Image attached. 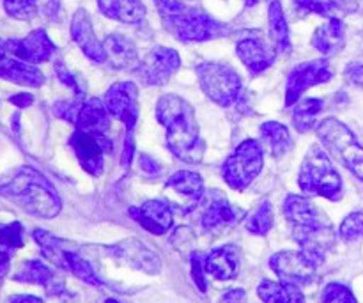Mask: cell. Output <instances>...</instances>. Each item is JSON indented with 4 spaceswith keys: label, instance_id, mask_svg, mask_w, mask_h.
Here are the masks:
<instances>
[{
    "label": "cell",
    "instance_id": "cell-1",
    "mask_svg": "<svg viewBox=\"0 0 363 303\" xmlns=\"http://www.w3.org/2000/svg\"><path fill=\"white\" fill-rule=\"evenodd\" d=\"M284 215L291 226V236L300 250L321 266L335 245L337 234L328 216L303 195L291 194L284 201Z\"/></svg>",
    "mask_w": 363,
    "mask_h": 303
},
{
    "label": "cell",
    "instance_id": "cell-2",
    "mask_svg": "<svg viewBox=\"0 0 363 303\" xmlns=\"http://www.w3.org/2000/svg\"><path fill=\"white\" fill-rule=\"evenodd\" d=\"M158 123L167 130V148L174 156L190 165H197L204 156V142L199 131L195 110L177 94H163L156 103Z\"/></svg>",
    "mask_w": 363,
    "mask_h": 303
},
{
    "label": "cell",
    "instance_id": "cell-3",
    "mask_svg": "<svg viewBox=\"0 0 363 303\" xmlns=\"http://www.w3.org/2000/svg\"><path fill=\"white\" fill-rule=\"evenodd\" d=\"M0 197L38 219H55L62 209L59 192L34 167H20L0 177Z\"/></svg>",
    "mask_w": 363,
    "mask_h": 303
},
{
    "label": "cell",
    "instance_id": "cell-4",
    "mask_svg": "<svg viewBox=\"0 0 363 303\" xmlns=\"http://www.w3.org/2000/svg\"><path fill=\"white\" fill-rule=\"evenodd\" d=\"M162 16L163 27L177 41L202 43L229 35L230 27L223 21L215 20L211 14L197 7L184 6L181 0H155Z\"/></svg>",
    "mask_w": 363,
    "mask_h": 303
},
{
    "label": "cell",
    "instance_id": "cell-5",
    "mask_svg": "<svg viewBox=\"0 0 363 303\" xmlns=\"http://www.w3.org/2000/svg\"><path fill=\"white\" fill-rule=\"evenodd\" d=\"M298 184L305 195L339 201L342 197V177L337 172L328 153L319 144H312L301 163Z\"/></svg>",
    "mask_w": 363,
    "mask_h": 303
},
{
    "label": "cell",
    "instance_id": "cell-6",
    "mask_svg": "<svg viewBox=\"0 0 363 303\" xmlns=\"http://www.w3.org/2000/svg\"><path fill=\"white\" fill-rule=\"evenodd\" d=\"M32 236L41 248V254L45 255V259H48L57 268L69 272L71 275L91 284V286L105 287V282L99 279L91 263L78 252L77 243L53 236L52 233L45 229H35Z\"/></svg>",
    "mask_w": 363,
    "mask_h": 303
},
{
    "label": "cell",
    "instance_id": "cell-7",
    "mask_svg": "<svg viewBox=\"0 0 363 303\" xmlns=\"http://www.w3.org/2000/svg\"><path fill=\"white\" fill-rule=\"evenodd\" d=\"M318 137L344 167L363 181V145L346 124L328 117L318 124Z\"/></svg>",
    "mask_w": 363,
    "mask_h": 303
},
{
    "label": "cell",
    "instance_id": "cell-8",
    "mask_svg": "<svg viewBox=\"0 0 363 303\" xmlns=\"http://www.w3.org/2000/svg\"><path fill=\"white\" fill-rule=\"evenodd\" d=\"M199 84L204 94L220 106H230L240 99L243 82L229 64L201 62L195 67Z\"/></svg>",
    "mask_w": 363,
    "mask_h": 303
},
{
    "label": "cell",
    "instance_id": "cell-9",
    "mask_svg": "<svg viewBox=\"0 0 363 303\" xmlns=\"http://www.w3.org/2000/svg\"><path fill=\"white\" fill-rule=\"evenodd\" d=\"M262 165H264L262 145L254 138H247L234 149L233 155L223 163V180L233 190L243 192L261 174Z\"/></svg>",
    "mask_w": 363,
    "mask_h": 303
},
{
    "label": "cell",
    "instance_id": "cell-10",
    "mask_svg": "<svg viewBox=\"0 0 363 303\" xmlns=\"http://www.w3.org/2000/svg\"><path fill=\"white\" fill-rule=\"evenodd\" d=\"M53 114L73 124L74 130L106 133L110 128V112L106 110L105 103L99 101L98 98L74 96V99L57 101L53 105Z\"/></svg>",
    "mask_w": 363,
    "mask_h": 303
},
{
    "label": "cell",
    "instance_id": "cell-11",
    "mask_svg": "<svg viewBox=\"0 0 363 303\" xmlns=\"http://www.w3.org/2000/svg\"><path fill=\"white\" fill-rule=\"evenodd\" d=\"M69 145L77 155L82 169L91 176H101L103 163H105L103 156L113 153V142L106 137V133H98V131L74 130L69 138Z\"/></svg>",
    "mask_w": 363,
    "mask_h": 303
},
{
    "label": "cell",
    "instance_id": "cell-12",
    "mask_svg": "<svg viewBox=\"0 0 363 303\" xmlns=\"http://www.w3.org/2000/svg\"><path fill=\"white\" fill-rule=\"evenodd\" d=\"M163 194L172 209L188 215L204 197V181L194 170H177L167 180Z\"/></svg>",
    "mask_w": 363,
    "mask_h": 303
},
{
    "label": "cell",
    "instance_id": "cell-13",
    "mask_svg": "<svg viewBox=\"0 0 363 303\" xmlns=\"http://www.w3.org/2000/svg\"><path fill=\"white\" fill-rule=\"evenodd\" d=\"M179 67L181 57L176 50L169 46H155L138 60L135 73L145 85L160 87V85H165Z\"/></svg>",
    "mask_w": 363,
    "mask_h": 303
},
{
    "label": "cell",
    "instance_id": "cell-14",
    "mask_svg": "<svg viewBox=\"0 0 363 303\" xmlns=\"http://www.w3.org/2000/svg\"><path fill=\"white\" fill-rule=\"evenodd\" d=\"M333 78V67L326 59H315L301 62L291 70L286 85V106H293L300 101L301 94L311 87L326 84Z\"/></svg>",
    "mask_w": 363,
    "mask_h": 303
},
{
    "label": "cell",
    "instance_id": "cell-15",
    "mask_svg": "<svg viewBox=\"0 0 363 303\" xmlns=\"http://www.w3.org/2000/svg\"><path fill=\"white\" fill-rule=\"evenodd\" d=\"M236 53L254 77L272 67L279 55L272 39L266 38L261 31H245L236 45Z\"/></svg>",
    "mask_w": 363,
    "mask_h": 303
},
{
    "label": "cell",
    "instance_id": "cell-16",
    "mask_svg": "<svg viewBox=\"0 0 363 303\" xmlns=\"http://www.w3.org/2000/svg\"><path fill=\"white\" fill-rule=\"evenodd\" d=\"M269 266L280 279V282L294 284L300 287L311 284L319 268L301 250L279 252L269 259Z\"/></svg>",
    "mask_w": 363,
    "mask_h": 303
},
{
    "label": "cell",
    "instance_id": "cell-17",
    "mask_svg": "<svg viewBox=\"0 0 363 303\" xmlns=\"http://www.w3.org/2000/svg\"><path fill=\"white\" fill-rule=\"evenodd\" d=\"M106 110L119 119L128 130L133 131L138 121V87L133 82H116L105 92Z\"/></svg>",
    "mask_w": 363,
    "mask_h": 303
},
{
    "label": "cell",
    "instance_id": "cell-18",
    "mask_svg": "<svg viewBox=\"0 0 363 303\" xmlns=\"http://www.w3.org/2000/svg\"><path fill=\"white\" fill-rule=\"evenodd\" d=\"M106 250L116 261L123 263V265L130 266L133 270H138V272H144L147 275H158L162 272L160 255L149 247H145L142 241L135 240V238L121 241L113 247H108Z\"/></svg>",
    "mask_w": 363,
    "mask_h": 303
},
{
    "label": "cell",
    "instance_id": "cell-19",
    "mask_svg": "<svg viewBox=\"0 0 363 303\" xmlns=\"http://www.w3.org/2000/svg\"><path fill=\"white\" fill-rule=\"evenodd\" d=\"M6 48L11 55L28 64L46 62L55 53V45L45 28H35L21 39H7Z\"/></svg>",
    "mask_w": 363,
    "mask_h": 303
},
{
    "label": "cell",
    "instance_id": "cell-20",
    "mask_svg": "<svg viewBox=\"0 0 363 303\" xmlns=\"http://www.w3.org/2000/svg\"><path fill=\"white\" fill-rule=\"evenodd\" d=\"M13 280L43 286L50 297H64V294H67L64 280L59 279L57 273L39 259H28V261L21 263L16 272L13 273Z\"/></svg>",
    "mask_w": 363,
    "mask_h": 303
},
{
    "label": "cell",
    "instance_id": "cell-21",
    "mask_svg": "<svg viewBox=\"0 0 363 303\" xmlns=\"http://www.w3.org/2000/svg\"><path fill=\"white\" fill-rule=\"evenodd\" d=\"M71 38L77 43L78 48L84 52V55L89 57L92 62H106L105 46L96 38L91 16H89V13L85 9H77V13L73 14V20H71Z\"/></svg>",
    "mask_w": 363,
    "mask_h": 303
},
{
    "label": "cell",
    "instance_id": "cell-22",
    "mask_svg": "<svg viewBox=\"0 0 363 303\" xmlns=\"http://www.w3.org/2000/svg\"><path fill=\"white\" fill-rule=\"evenodd\" d=\"M130 215L147 233L156 234V236H163L169 233L174 222L172 206L167 201H158V199L144 202L140 208H131Z\"/></svg>",
    "mask_w": 363,
    "mask_h": 303
},
{
    "label": "cell",
    "instance_id": "cell-23",
    "mask_svg": "<svg viewBox=\"0 0 363 303\" xmlns=\"http://www.w3.org/2000/svg\"><path fill=\"white\" fill-rule=\"evenodd\" d=\"M204 268L206 273L216 280L236 279L240 272V248L234 245L215 248L204 258Z\"/></svg>",
    "mask_w": 363,
    "mask_h": 303
},
{
    "label": "cell",
    "instance_id": "cell-24",
    "mask_svg": "<svg viewBox=\"0 0 363 303\" xmlns=\"http://www.w3.org/2000/svg\"><path fill=\"white\" fill-rule=\"evenodd\" d=\"M243 209L233 206L227 199H216V201H211V204L202 213V229L206 233H220V231L236 226L243 219Z\"/></svg>",
    "mask_w": 363,
    "mask_h": 303
},
{
    "label": "cell",
    "instance_id": "cell-25",
    "mask_svg": "<svg viewBox=\"0 0 363 303\" xmlns=\"http://www.w3.org/2000/svg\"><path fill=\"white\" fill-rule=\"evenodd\" d=\"M0 78L23 87H41L45 84V75L34 64L7 55L0 57Z\"/></svg>",
    "mask_w": 363,
    "mask_h": 303
},
{
    "label": "cell",
    "instance_id": "cell-26",
    "mask_svg": "<svg viewBox=\"0 0 363 303\" xmlns=\"http://www.w3.org/2000/svg\"><path fill=\"white\" fill-rule=\"evenodd\" d=\"M344 43H346V25L342 18H328V21L315 28L312 35V46L325 57L339 53L344 48Z\"/></svg>",
    "mask_w": 363,
    "mask_h": 303
},
{
    "label": "cell",
    "instance_id": "cell-27",
    "mask_svg": "<svg viewBox=\"0 0 363 303\" xmlns=\"http://www.w3.org/2000/svg\"><path fill=\"white\" fill-rule=\"evenodd\" d=\"M106 60L116 70H135L138 66V52L135 43L123 34L106 35L105 43Z\"/></svg>",
    "mask_w": 363,
    "mask_h": 303
},
{
    "label": "cell",
    "instance_id": "cell-28",
    "mask_svg": "<svg viewBox=\"0 0 363 303\" xmlns=\"http://www.w3.org/2000/svg\"><path fill=\"white\" fill-rule=\"evenodd\" d=\"M99 11L110 20L126 25H137L145 18V6L142 0H96Z\"/></svg>",
    "mask_w": 363,
    "mask_h": 303
},
{
    "label": "cell",
    "instance_id": "cell-29",
    "mask_svg": "<svg viewBox=\"0 0 363 303\" xmlns=\"http://www.w3.org/2000/svg\"><path fill=\"white\" fill-rule=\"evenodd\" d=\"M25 231L20 222L0 224V279L7 275L11 268V259L18 248L23 247Z\"/></svg>",
    "mask_w": 363,
    "mask_h": 303
},
{
    "label": "cell",
    "instance_id": "cell-30",
    "mask_svg": "<svg viewBox=\"0 0 363 303\" xmlns=\"http://www.w3.org/2000/svg\"><path fill=\"white\" fill-rule=\"evenodd\" d=\"M268 20H269V38H272L277 52L289 53L291 50H293V45H291L289 25H287L286 21V14H284L280 0H272V2H269Z\"/></svg>",
    "mask_w": 363,
    "mask_h": 303
},
{
    "label": "cell",
    "instance_id": "cell-31",
    "mask_svg": "<svg viewBox=\"0 0 363 303\" xmlns=\"http://www.w3.org/2000/svg\"><path fill=\"white\" fill-rule=\"evenodd\" d=\"M257 294L264 303H305L300 286L294 284L262 280L257 287Z\"/></svg>",
    "mask_w": 363,
    "mask_h": 303
},
{
    "label": "cell",
    "instance_id": "cell-32",
    "mask_svg": "<svg viewBox=\"0 0 363 303\" xmlns=\"http://www.w3.org/2000/svg\"><path fill=\"white\" fill-rule=\"evenodd\" d=\"M261 137L275 158H282L293 148V138H291L289 130L277 121H268V123L261 124Z\"/></svg>",
    "mask_w": 363,
    "mask_h": 303
},
{
    "label": "cell",
    "instance_id": "cell-33",
    "mask_svg": "<svg viewBox=\"0 0 363 303\" xmlns=\"http://www.w3.org/2000/svg\"><path fill=\"white\" fill-rule=\"evenodd\" d=\"M325 105L318 98H307L296 103V109L293 114V124L300 133H307L315 126V119L323 112Z\"/></svg>",
    "mask_w": 363,
    "mask_h": 303
},
{
    "label": "cell",
    "instance_id": "cell-34",
    "mask_svg": "<svg viewBox=\"0 0 363 303\" xmlns=\"http://www.w3.org/2000/svg\"><path fill=\"white\" fill-rule=\"evenodd\" d=\"M293 4L298 9L328 18H340L342 14L354 11L347 6L350 2L344 0H293Z\"/></svg>",
    "mask_w": 363,
    "mask_h": 303
},
{
    "label": "cell",
    "instance_id": "cell-35",
    "mask_svg": "<svg viewBox=\"0 0 363 303\" xmlns=\"http://www.w3.org/2000/svg\"><path fill=\"white\" fill-rule=\"evenodd\" d=\"M275 216H273V206L269 201H262L247 219V231L255 236H264L272 231Z\"/></svg>",
    "mask_w": 363,
    "mask_h": 303
},
{
    "label": "cell",
    "instance_id": "cell-36",
    "mask_svg": "<svg viewBox=\"0 0 363 303\" xmlns=\"http://www.w3.org/2000/svg\"><path fill=\"white\" fill-rule=\"evenodd\" d=\"M4 9L14 20L28 21L38 14V0H4Z\"/></svg>",
    "mask_w": 363,
    "mask_h": 303
},
{
    "label": "cell",
    "instance_id": "cell-37",
    "mask_svg": "<svg viewBox=\"0 0 363 303\" xmlns=\"http://www.w3.org/2000/svg\"><path fill=\"white\" fill-rule=\"evenodd\" d=\"M319 303H358L354 294L351 293L350 287H346L344 284L332 282L323 290L321 302Z\"/></svg>",
    "mask_w": 363,
    "mask_h": 303
},
{
    "label": "cell",
    "instance_id": "cell-38",
    "mask_svg": "<svg viewBox=\"0 0 363 303\" xmlns=\"http://www.w3.org/2000/svg\"><path fill=\"white\" fill-rule=\"evenodd\" d=\"M363 234V213L354 211L351 215H347L344 219V222L340 224L339 236L342 238L344 241H354L358 240Z\"/></svg>",
    "mask_w": 363,
    "mask_h": 303
},
{
    "label": "cell",
    "instance_id": "cell-39",
    "mask_svg": "<svg viewBox=\"0 0 363 303\" xmlns=\"http://www.w3.org/2000/svg\"><path fill=\"white\" fill-rule=\"evenodd\" d=\"M53 70H55V75L57 78H59L60 82H62L66 87H69L71 91L74 92V96H84L85 94V89H82L80 82H78V78L74 77L73 73H71L69 70L66 67V64L62 62V60H55V66H53Z\"/></svg>",
    "mask_w": 363,
    "mask_h": 303
},
{
    "label": "cell",
    "instance_id": "cell-40",
    "mask_svg": "<svg viewBox=\"0 0 363 303\" xmlns=\"http://www.w3.org/2000/svg\"><path fill=\"white\" fill-rule=\"evenodd\" d=\"M191 277H194L195 286L201 290V293L208 291V280H206V268H204V258L201 252H191Z\"/></svg>",
    "mask_w": 363,
    "mask_h": 303
},
{
    "label": "cell",
    "instance_id": "cell-41",
    "mask_svg": "<svg viewBox=\"0 0 363 303\" xmlns=\"http://www.w3.org/2000/svg\"><path fill=\"white\" fill-rule=\"evenodd\" d=\"M138 165H140L142 172L147 174V176H160V172H162V165H160L155 158H151V156L147 155H140V158H138Z\"/></svg>",
    "mask_w": 363,
    "mask_h": 303
},
{
    "label": "cell",
    "instance_id": "cell-42",
    "mask_svg": "<svg viewBox=\"0 0 363 303\" xmlns=\"http://www.w3.org/2000/svg\"><path fill=\"white\" fill-rule=\"evenodd\" d=\"M346 78L353 85L363 89V64H351V66H347Z\"/></svg>",
    "mask_w": 363,
    "mask_h": 303
},
{
    "label": "cell",
    "instance_id": "cell-43",
    "mask_svg": "<svg viewBox=\"0 0 363 303\" xmlns=\"http://www.w3.org/2000/svg\"><path fill=\"white\" fill-rule=\"evenodd\" d=\"M126 141H124V149H123V156H121V163L124 167H130L131 160H133V153H135V142H133V135H131V130H128Z\"/></svg>",
    "mask_w": 363,
    "mask_h": 303
},
{
    "label": "cell",
    "instance_id": "cell-44",
    "mask_svg": "<svg viewBox=\"0 0 363 303\" xmlns=\"http://www.w3.org/2000/svg\"><path fill=\"white\" fill-rule=\"evenodd\" d=\"M247 302V293L245 290H230L222 294L218 303H245Z\"/></svg>",
    "mask_w": 363,
    "mask_h": 303
},
{
    "label": "cell",
    "instance_id": "cell-45",
    "mask_svg": "<svg viewBox=\"0 0 363 303\" xmlns=\"http://www.w3.org/2000/svg\"><path fill=\"white\" fill-rule=\"evenodd\" d=\"M9 103H13L18 109H27V106H30L34 103V96L30 92H18V94L11 96Z\"/></svg>",
    "mask_w": 363,
    "mask_h": 303
},
{
    "label": "cell",
    "instance_id": "cell-46",
    "mask_svg": "<svg viewBox=\"0 0 363 303\" xmlns=\"http://www.w3.org/2000/svg\"><path fill=\"white\" fill-rule=\"evenodd\" d=\"M7 303H45L39 297L34 294H16V297H11Z\"/></svg>",
    "mask_w": 363,
    "mask_h": 303
},
{
    "label": "cell",
    "instance_id": "cell-47",
    "mask_svg": "<svg viewBox=\"0 0 363 303\" xmlns=\"http://www.w3.org/2000/svg\"><path fill=\"white\" fill-rule=\"evenodd\" d=\"M11 126H13L14 133H20V114H14L11 119Z\"/></svg>",
    "mask_w": 363,
    "mask_h": 303
},
{
    "label": "cell",
    "instance_id": "cell-48",
    "mask_svg": "<svg viewBox=\"0 0 363 303\" xmlns=\"http://www.w3.org/2000/svg\"><path fill=\"white\" fill-rule=\"evenodd\" d=\"M7 48H6V41H2V39H0V57H4V55H7Z\"/></svg>",
    "mask_w": 363,
    "mask_h": 303
},
{
    "label": "cell",
    "instance_id": "cell-49",
    "mask_svg": "<svg viewBox=\"0 0 363 303\" xmlns=\"http://www.w3.org/2000/svg\"><path fill=\"white\" fill-rule=\"evenodd\" d=\"M255 4H259V0H247V7H254Z\"/></svg>",
    "mask_w": 363,
    "mask_h": 303
},
{
    "label": "cell",
    "instance_id": "cell-50",
    "mask_svg": "<svg viewBox=\"0 0 363 303\" xmlns=\"http://www.w3.org/2000/svg\"><path fill=\"white\" fill-rule=\"evenodd\" d=\"M105 303H119L117 300H113V298H110V300H106Z\"/></svg>",
    "mask_w": 363,
    "mask_h": 303
}]
</instances>
